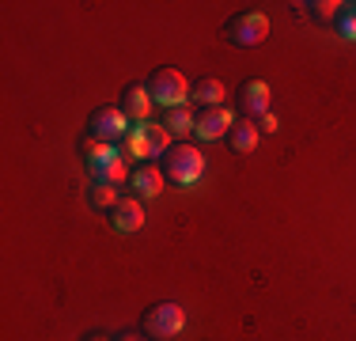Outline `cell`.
Instances as JSON below:
<instances>
[{"label":"cell","instance_id":"9c48e42d","mask_svg":"<svg viewBox=\"0 0 356 341\" xmlns=\"http://www.w3.org/2000/svg\"><path fill=\"white\" fill-rule=\"evenodd\" d=\"M110 228L114 232H122V235H129V232H140L144 228V205L140 198H122L110 209Z\"/></svg>","mask_w":356,"mask_h":341},{"label":"cell","instance_id":"6da1fadb","mask_svg":"<svg viewBox=\"0 0 356 341\" xmlns=\"http://www.w3.org/2000/svg\"><path fill=\"white\" fill-rule=\"evenodd\" d=\"M167 148H171V133H167V125H156V122H137L129 136L118 144V152L125 159H152V156H163Z\"/></svg>","mask_w":356,"mask_h":341},{"label":"cell","instance_id":"4fadbf2b","mask_svg":"<svg viewBox=\"0 0 356 341\" xmlns=\"http://www.w3.org/2000/svg\"><path fill=\"white\" fill-rule=\"evenodd\" d=\"M190 99L193 102H201V106H220V99H224V84L216 80V76H201L197 84H193V91H190Z\"/></svg>","mask_w":356,"mask_h":341},{"label":"cell","instance_id":"7c38bea8","mask_svg":"<svg viewBox=\"0 0 356 341\" xmlns=\"http://www.w3.org/2000/svg\"><path fill=\"white\" fill-rule=\"evenodd\" d=\"M258 136H261L258 125H254L250 118H239V122L232 125V133H227V148H232V152H243V156H247V152L258 148Z\"/></svg>","mask_w":356,"mask_h":341},{"label":"cell","instance_id":"e0dca14e","mask_svg":"<svg viewBox=\"0 0 356 341\" xmlns=\"http://www.w3.org/2000/svg\"><path fill=\"white\" fill-rule=\"evenodd\" d=\"M118 201H122V198H118V186H110V182H95V186H91V205H95V209H114Z\"/></svg>","mask_w":356,"mask_h":341},{"label":"cell","instance_id":"44dd1931","mask_svg":"<svg viewBox=\"0 0 356 341\" xmlns=\"http://www.w3.org/2000/svg\"><path fill=\"white\" fill-rule=\"evenodd\" d=\"M118 341H140V338H133V334H125V338H118Z\"/></svg>","mask_w":356,"mask_h":341},{"label":"cell","instance_id":"d6986e66","mask_svg":"<svg viewBox=\"0 0 356 341\" xmlns=\"http://www.w3.org/2000/svg\"><path fill=\"white\" fill-rule=\"evenodd\" d=\"M311 12H315V19H337V12H341V0H326V4H322V0H315V4H307Z\"/></svg>","mask_w":356,"mask_h":341},{"label":"cell","instance_id":"277c9868","mask_svg":"<svg viewBox=\"0 0 356 341\" xmlns=\"http://www.w3.org/2000/svg\"><path fill=\"white\" fill-rule=\"evenodd\" d=\"M224 38L232 46H261L269 38V15L266 12H239L224 23Z\"/></svg>","mask_w":356,"mask_h":341},{"label":"cell","instance_id":"3957f363","mask_svg":"<svg viewBox=\"0 0 356 341\" xmlns=\"http://www.w3.org/2000/svg\"><path fill=\"white\" fill-rule=\"evenodd\" d=\"M129 129H133V122L125 118L122 106H95L88 118V136H95L103 144H114V148L129 136Z\"/></svg>","mask_w":356,"mask_h":341},{"label":"cell","instance_id":"ba28073f","mask_svg":"<svg viewBox=\"0 0 356 341\" xmlns=\"http://www.w3.org/2000/svg\"><path fill=\"white\" fill-rule=\"evenodd\" d=\"M118 106L125 110V118H129L133 125L137 122H148V114H152V106H156V99H152V91H148V84H125V91H122V102Z\"/></svg>","mask_w":356,"mask_h":341},{"label":"cell","instance_id":"2e32d148","mask_svg":"<svg viewBox=\"0 0 356 341\" xmlns=\"http://www.w3.org/2000/svg\"><path fill=\"white\" fill-rule=\"evenodd\" d=\"M91 175H95V182H110V186H118V182H125V178H129V159L118 156V159H110L106 167L91 170Z\"/></svg>","mask_w":356,"mask_h":341},{"label":"cell","instance_id":"8992f818","mask_svg":"<svg viewBox=\"0 0 356 341\" xmlns=\"http://www.w3.org/2000/svg\"><path fill=\"white\" fill-rule=\"evenodd\" d=\"M182 326H186L182 303H156L144 311V330L152 338H175V334H182Z\"/></svg>","mask_w":356,"mask_h":341},{"label":"cell","instance_id":"30bf717a","mask_svg":"<svg viewBox=\"0 0 356 341\" xmlns=\"http://www.w3.org/2000/svg\"><path fill=\"white\" fill-rule=\"evenodd\" d=\"M239 106L247 110V114H269V84L266 80H250L239 88Z\"/></svg>","mask_w":356,"mask_h":341},{"label":"cell","instance_id":"7a4b0ae2","mask_svg":"<svg viewBox=\"0 0 356 341\" xmlns=\"http://www.w3.org/2000/svg\"><path fill=\"white\" fill-rule=\"evenodd\" d=\"M148 91H152V99H156L159 106H167V110L186 106V102H190V84H186V76L178 72L175 65L156 68L152 80H148Z\"/></svg>","mask_w":356,"mask_h":341},{"label":"cell","instance_id":"8fae6325","mask_svg":"<svg viewBox=\"0 0 356 341\" xmlns=\"http://www.w3.org/2000/svg\"><path fill=\"white\" fill-rule=\"evenodd\" d=\"M129 182H133V190H137L144 201H148V198H159V193H163V170L152 167V164H144V167H137V170L129 175Z\"/></svg>","mask_w":356,"mask_h":341},{"label":"cell","instance_id":"ffe728a7","mask_svg":"<svg viewBox=\"0 0 356 341\" xmlns=\"http://www.w3.org/2000/svg\"><path fill=\"white\" fill-rule=\"evenodd\" d=\"M258 129H266V133H277V129H281V122H277V114H273V110H269V114H261Z\"/></svg>","mask_w":356,"mask_h":341},{"label":"cell","instance_id":"5b68a950","mask_svg":"<svg viewBox=\"0 0 356 341\" xmlns=\"http://www.w3.org/2000/svg\"><path fill=\"white\" fill-rule=\"evenodd\" d=\"M205 175V156H201L193 144H175L167 152V178L178 186H193L197 178Z\"/></svg>","mask_w":356,"mask_h":341},{"label":"cell","instance_id":"9a60e30c","mask_svg":"<svg viewBox=\"0 0 356 341\" xmlns=\"http://www.w3.org/2000/svg\"><path fill=\"white\" fill-rule=\"evenodd\" d=\"M167 133H175V136H186V133H193V125H197V118H193V110L190 106H175V110H167Z\"/></svg>","mask_w":356,"mask_h":341},{"label":"cell","instance_id":"7402d4cb","mask_svg":"<svg viewBox=\"0 0 356 341\" xmlns=\"http://www.w3.org/2000/svg\"><path fill=\"white\" fill-rule=\"evenodd\" d=\"M88 341H106V338H88Z\"/></svg>","mask_w":356,"mask_h":341},{"label":"cell","instance_id":"5bb4252c","mask_svg":"<svg viewBox=\"0 0 356 341\" xmlns=\"http://www.w3.org/2000/svg\"><path fill=\"white\" fill-rule=\"evenodd\" d=\"M118 156H122V152H118L114 144H103V141H95V136H88V141H83V159H88L91 170L106 167L110 159H118Z\"/></svg>","mask_w":356,"mask_h":341},{"label":"cell","instance_id":"ac0fdd59","mask_svg":"<svg viewBox=\"0 0 356 341\" xmlns=\"http://www.w3.org/2000/svg\"><path fill=\"white\" fill-rule=\"evenodd\" d=\"M337 34L356 42V4H345L341 12H337Z\"/></svg>","mask_w":356,"mask_h":341},{"label":"cell","instance_id":"52a82bcc","mask_svg":"<svg viewBox=\"0 0 356 341\" xmlns=\"http://www.w3.org/2000/svg\"><path fill=\"white\" fill-rule=\"evenodd\" d=\"M232 125H235V114L220 102V106L201 110L197 125H193V136H197V141H220V136L232 133Z\"/></svg>","mask_w":356,"mask_h":341}]
</instances>
